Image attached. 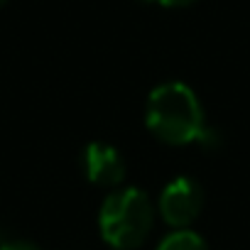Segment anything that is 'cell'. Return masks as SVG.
<instances>
[{"label":"cell","instance_id":"6da1fadb","mask_svg":"<svg viewBox=\"0 0 250 250\" xmlns=\"http://www.w3.org/2000/svg\"><path fill=\"white\" fill-rule=\"evenodd\" d=\"M145 123L150 133L167 145L201 143L208 133L196 93L182 81H167L152 88L145 108Z\"/></svg>","mask_w":250,"mask_h":250},{"label":"cell","instance_id":"7a4b0ae2","mask_svg":"<svg viewBox=\"0 0 250 250\" xmlns=\"http://www.w3.org/2000/svg\"><path fill=\"white\" fill-rule=\"evenodd\" d=\"M155 223V206L143 189L128 187L105 196L98 226L103 240L115 250H133L145 243Z\"/></svg>","mask_w":250,"mask_h":250},{"label":"cell","instance_id":"3957f363","mask_svg":"<svg viewBox=\"0 0 250 250\" xmlns=\"http://www.w3.org/2000/svg\"><path fill=\"white\" fill-rule=\"evenodd\" d=\"M201 206H204L201 187L189 177H177L162 189L160 213L174 228H187L191 221H196Z\"/></svg>","mask_w":250,"mask_h":250},{"label":"cell","instance_id":"277c9868","mask_svg":"<svg viewBox=\"0 0 250 250\" xmlns=\"http://www.w3.org/2000/svg\"><path fill=\"white\" fill-rule=\"evenodd\" d=\"M81 165H83L88 182L98 187H115L125 179V160L113 145L88 143L83 147Z\"/></svg>","mask_w":250,"mask_h":250},{"label":"cell","instance_id":"5b68a950","mask_svg":"<svg viewBox=\"0 0 250 250\" xmlns=\"http://www.w3.org/2000/svg\"><path fill=\"white\" fill-rule=\"evenodd\" d=\"M157 250H208L204 238L196 235L194 230H187V228H177L174 233H169L160 245Z\"/></svg>","mask_w":250,"mask_h":250},{"label":"cell","instance_id":"8992f818","mask_svg":"<svg viewBox=\"0 0 250 250\" xmlns=\"http://www.w3.org/2000/svg\"><path fill=\"white\" fill-rule=\"evenodd\" d=\"M0 250H40V248H35L32 243H25V240H10V243L0 245Z\"/></svg>","mask_w":250,"mask_h":250},{"label":"cell","instance_id":"52a82bcc","mask_svg":"<svg viewBox=\"0 0 250 250\" xmlns=\"http://www.w3.org/2000/svg\"><path fill=\"white\" fill-rule=\"evenodd\" d=\"M155 3H160L165 8H187V5L196 3V0H155Z\"/></svg>","mask_w":250,"mask_h":250},{"label":"cell","instance_id":"ba28073f","mask_svg":"<svg viewBox=\"0 0 250 250\" xmlns=\"http://www.w3.org/2000/svg\"><path fill=\"white\" fill-rule=\"evenodd\" d=\"M5 3H8V0H0V5H5Z\"/></svg>","mask_w":250,"mask_h":250}]
</instances>
